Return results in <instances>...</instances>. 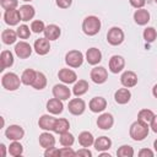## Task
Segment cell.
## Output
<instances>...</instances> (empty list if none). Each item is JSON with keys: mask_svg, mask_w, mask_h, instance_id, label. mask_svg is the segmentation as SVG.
<instances>
[{"mask_svg": "<svg viewBox=\"0 0 157 157\" xmlns=\"http://www.w3.org/2000/svg\"><path fill=\"white\" fill-rule=\"evenodd\" d=\"M60 156L63 157H67V156H76V151H74L71 147H61L60 148Z\"/></svg>", "mask_w": 157, "mask_h": 157, "instance_id": "43", "label": "cell"}, {"mask_svg": "<svg viewBox=\"0 0 157 157\" xmlns=\"http://www.w3.org/2000/svg\"><path fill=\"white\" fill-rule=\"evenodd\" d=\"M114 125V118L110 113H103L97 118V126L102 130H109Z\"/></svg>", "mask_w": 157, "mask_h": 157, "instance_id": "19", "label": "cell"}, {"mask_svg": "<svg viewBox=\"0 0 157 157\" xmlns=\"http://www.w3.org/2000/svg\"><path fill=\"white\" fill-rule=\"evenodd\" d=\"M16 32H17V36L20 39H28L31 36V28L27 25H20L17 27Z\"/></svg>", "mask_w": 157, "mask_h": 157, "instance_id": "39", "label": "cell"}, {"mask_svg": "<svg viewBox=\"0 0 157 157\" xmlns=\"http://www.w3.org/2000/svg\"><path fill=\"white\" fill-rule=\"evenodd\" d=\"M153 148H155V151L157 152V139L153 141Z\"/></svg>", "mask_w": 157, "mask_h": 157, "instance_id": "52", "label": "cell"}, {"mask_svg": "<svg viewBox=\"0 0 157 157\" xmlns=\"http://www.w3.org/2000/svg\"><path fill=\"white\" fill-rule=\"evenodd\" d=\"M88 88H90V86L86 80H78L77 82H75V85L72 87V93L76 97H81L88 91Z\"/></svg>", "mask_w": 157, "mask_h": 157, "instance_id": "29", "label": "cell"}, {"mask_svg": "<svg viewBox=\"0 0 157 157\" xmlns=\"http://www.w3.org/2000/svg\"><path fill=\"white\" fill-rule=\"evenodd\" d=\"M101 26H102L101 20L93 15L85 17V20L82 21V31L86 36H90V37L96 36L101 31Z\"/></svg>", "mask_w": 157, "mask_h": 157, "instance_id": "2", "label": "cell"}, {"mask_svg": "<svg viewBox=\"0 0 157 157\" xmlns=\"http://www.w3.org/2000/svg\"><path fill=\"white\" fill-rule=\"evenodd\" d=\"M39 145L45 150L49 147L55 146V137L49 132V131H44L39 135Z\"/></svg>", "mask_w": 157, "mask_h": 157, "instance_id": "27", "label": "cell"}, {"mask_svg": "<svg viewBox=\"0 0 157 157\" xmlns=\"http://www.w3.org/2000/svg\"><path fill=\"white\" fill-rule=\"evenodd\" d=\"M83 59H85L83 54L80 50H75L74 49V50H70V52H67L65 54V63H66V65L70 66V67H74V69L81 66L82 63H83Z\"/></svg>", "mask_w": 157, "mask_h": 157, "instance_id": "5", "label": "cell"}, {"mask_svg": "<svg viewBox=\"0 0 157 157\" xmlns=\"http://www.w3.org/2000/svg\"><path fill=\"white\" fill-rule=\"evenodd\" d=\"M76 156H85V157H92V152L88 150V147H82L81 150L76 151Z\"/></svg>", "mask_w": 157, "mask_h": 157, "instance_id": "47", "label": "cell"}, {"mask_svg": "<svg viewBox=\"0 0 157 157\" xmlns=\"http://www.w3.org/2000/svg\"><path fill=\"white\" fill-rule=\"evenodd\" d=\"M99 156H101V157H110V155H109V153H105L104 151H103V152H101V153H99Z\"/></svg>", "mask_w": 157, "mask_h": 157, "instance_id": "51", "label": "cell"}, {"mask_svg": "<svg viewBox=\"0 0 157 157\" xmlns=\"http://www.w3.org/2000/svg\"><path fill=\"white\" fill-rule=\"evenodd\" d=\"M129 2L135 9H142L146 4V0H129Z\"/></svg>", "mask_w": 157, "mask_h": 157, "instance_id": "46", "label": "cell"}, {"mask_svg": "<svg viewBox=\"0 0 157 157\" xmlns=\"http://www.w3.org/2000/svg\"><path fill=\"white\" fill-rule=\"evenodd\" d=\"M150 12L147 10H145L144 7L142 9H136V11L134 12V21L136 25L139 26H145L150 22Z\"/></svg>", "mask_w": 157, "mask_h": 157, "instance_id": "21", "label": "cell"}, {"mask_svg": "<svg viewBox=\"0 0 157 157\" xmlns=\"http://www.w3.org/2000/svg\"><path fill=\"white\" fill-rule=\"evenodd\" d=\"M139 156L140 157H153L155 156V152L150 148H141L139 151Z\"/></svg>", "mask_w": 157, "mask_h": 157, "instance_id": "45", "label": "cell"}, {"mask_svg": "<svg viewBox=\"0 0 157 157\" xmlns=\"http://www.w3.org/2000/svg\"><path fill=\"white\" fill-rule=\"evenodd\" d=\"M78 144L82 147H91L94 144V137L90 131H82L78 134Z\"/></svg>", "mask_w": 157, "mask_h": 157, "instance_id": "30", "label": "cell"}, {"mask_svg": "<svg viewBox=\"0 0 157 157\" xmlns=\"http://www.w3.org/2000/svg\"><path fill=\"white\" fill-rule=\"evenodd\" d=\"M109 71L112 74H119L120 71H123L124 66H125V59L121 55H113L109 59Z\"/></svg>", "mask_w": 157, "mask_h": 157, "instance_id": "11", "label": "cell"}, {"mask_svg": "<svg viewBox=\"0 0 157 157\" xmlns=\"http://www.w3.org/2000/svg\"><path fill=\"white\" fill-rule=\"evenodd\" d=\"M150 128H151V130H152L153 132H156V134H157V115H155V117H153L152 121L150 123Z\"/></svg>", "mask_w": 157, "mask_h": 157, "instance_id": "48", "label": "cell"}, {"mask_svg": "<svg viewBox=\"0 0 157 157\" xmlns=\"http://www.w3.org/2000/svg\"><path fill=\"white\" fill-rule=\"evenodd\" d=\"M22 1H26V2H28V1H32V0H22Z\"/></svg>", "mask_w": 157, "mask_h": 157, "instance_id": "53", "label": "cell"}, {"mask_svg": "<svg viewBox=\"0 0 157 157\" xmlns=\"http://www.w3.org/2000/svg\"><path fill=\"white\" fill-rule=\"evenodd\" d=\"M142 36H144L145 42L152 43V42H155V39L157 38V31H156L153 27H146V28L144 29Z\"/></svg>", "mask_w": 157, "mask_h": 157, "instance_id": "37", "label": "cell"}, {"mask_svg": "<svg viewBox=\"0 0 157 157\" xmlns=\"http://www.w3.org/2000/svg\"><path fill=\"white\" fill-rule=\"evenodd\" d=\"M0 5L4 10H12L18 6V0H0Z\"/></svg>", "mask_w": 157, "mask_h": 157, "instance_id": "41", "label": "cell"}, {"mask_svg": "<svg viewBox=\"0 0 157 157\" xmlns=\"http://www.w3.org/2000/svg\"><path fill=\"white\" fill-rule=\"evenodd\" d=\"M17 32L13 31V29H4L1 32V39H2V43L6 44V45H11L13 43H16L17 40Z\"/></svg>", "mask_w": 157, "mask_h": 157, "instance_id": "28", "label": "cell"}, {"mask_svg": "<svg viewBox=\"0 0 157 157\" xmlns=\"http://www.w3.org/2000/svg\"><path fill=\"white\" fill-rule=\"evenodd\" d=\"M59 141H60L61 146L71 147V146L74 145V142H75V136H74V135H72L71 132L66 131V132H63V134H60Z\"/></svg>", "mask_w": 157, "mask_h": 157, "instance_id": "36", "label": "cell"}, {"mask_svg": "<svg viewBox=\"0 0 157 157\" xmlns=\"http://www.w3.org/2000/svg\"><path fill=\"white\" fill-rule=\"evenodd\" d=\"M88 108L92 113H102L107 108V101L103 97H93L88 103Z\"/></svg>", "mask_w": 157, "mask_h": 157, "instance_id": "18", "label": "cell"}, {"mask_svg": "<svg viewBox=\"0 0 157 157\" xmlns=\"http://www.w3.org/2000/svg\"><path fill=\"white\" fill-rule=\"evenodd\" d=\"M52 92H53V96L55 98H59L61 101H66L71 96V91H70V88L65 83H58V85H55L53 87Z\"/></svg>", "mask_w": 157, "mask_h": 157, "instance_id": "13", "label": "cell"}, {"mask_svg": "<svg viewBox=\"0 0 157 157\" xmlns=\"http://www.w3.org/2000/svg\"><path fill=\"white\" fill-rule=\"evenodd\" d=\"M47 110L53 114V115H56V114H60L63 113L64 110V104H63V101L59 99V98H50L48 102H47Z\"/></svg>", "mask_w": 157, "mask_h": 157, "instance_id": "20", "label": "cell"}, {"mask_svg": "<svg viewBox=\"0 0 157 157\" xmlns=\"http://www.w3.org/2000/svg\"><path fill=\"white\" fill-rule=\"evenodd\" d=\"M36 74H37L36 70H33V69H26V70L22 72V75H21V81H22V83L26 85V86L32 85L33 81H34Z\"/></svg>", "mask_w": 157, "mask_h": 157, "instance_id": "33", "label": "cell"}, {"mask_svg": "<svg viewBox=\"0 0 157 157\" xmlns=\"http://www.w3.org/2000/svg\"><path fill=\"white\" fill-rule=\"evenodd\" d=\"M9 153L12 156V157H18L23 153V146L18 142V141H12L7 148Z\"/></svg>", "mask_w": 157, "mask_h": 157, "instance_id": "35", "label": "cell"}, {"mask_svg": "<svg viewBox=\"0 0 157 157\" xmlns=\"http://www.w3.org/2000/svg\"><path fill=\"white\" fill-rule=\"evenodd\" d=\"M137 81H139L137 75H136L134 71H131V70L124 71V72L121 74V76H120V82H121V85H123L124 87H126V88H131V87L136 86V85H137Z\"/></svg>", "mask_w": 157, "mask_h": 157, "instance_id": "10", "label": "cell"}, {"mask_svg": "<svg viewBox=\"0 0 157 157\" xmlns=\"http://www.w3.org/2000/svg\"><path fill=\"white\" fill-rule=\"evenodd\" d=\"M86 61L90 65H93V66L98 65L102 61V53H101V50L98 48H94V47L87 49V52H86Z\"/></svg>", "mask_w": 157, "mask_h": 157, "instance_id": "17", "label": "cell"}, {"mask_svg": "<svg viewBox=\"0 0 157 157\" xmlns=\"http://www.w3.org/2000/svg\"><path fill=\"white\" fill-rule=\"evenodd\" d=\"M153 1H155V2H156V4H157V0H153Z\"/></svg>", "mask_w": 157, "mask_h": 157, "instance_id": "54", "label": "cell"}, {"mask_svg": "<svg viewBox=\"0 0 157 157\" xmlns=\"http://www.w3.org/2000/svg\"><path fill=\"white\" fill-rule=\"evenodd\" d=\"M134 148L129 145H123L117 150V156L118 157H132L134 156Z\"/></svg>", "mask_w": 157, "mask_h": 157, "instance_id": "38", "label": "cell"}, {"mask_svg": "<svg viewBox=\"0 0 157 157\" xmlns=\"http://www.w3.org/2000/svg\"><path fill=\"white\" fill-rule=\"evenodd\" d=\"M148 131H150L148 124H146V123H144V121L137 119L136 121H134L130 125L129 134H130V137L134 141H142V140H145L147 137Z\"/></svg>", "mask_w": 157, "mask_h": 157, "instance_id": "1", "label": "cell"}, {"mask_svg": "<svg viewBox=\"0 0 157 157\" xmlns=\"http://www.w3.org/2000/svg\"><path fill=\"white\" fill-rule=\"evenodd\" d=\"M152 94H153V97L155 98H157V83L153 86V88H152Z\"/></svg>", "mask_w": 157, "mask_h": 157, "instance_id": "50", "label": "cell"}, {"mask_svg": "<svg viewBox=\"0 0 157 157\" xmlns=\"http://www.w3.org/2000/svg\"><path fill=\"white\" fill-rule=\"evenodd\" d=\"M5 136L7 140H11V141H20L21 139H23L25 136V130L22 126L20 125H10L6 128L5 130Z\"/></svg>", "mask_w": 157, "mask_h": 157, "instance_id": "8", "label": "cell"}, {"mask_svg": "<svg viewBox=\"0 0 157 157\" xmlns=\"http://www.w3.org/2000/svg\"><path fill=\"white\" fill-rule=\"evenodd\" d=\"M55 121H56V118H54L53 115L43 114L38 120V126H39V129H42L44 131H53Z\"/></svg>", "mask_w": 157, "mask_h": 157, "instance_id": "15", "label": "cell"}, {"mask_svg": "<svg viewBox=\"0 0 157 157\" xmlns=\"http://www.w3.org/2000/svg\"><path fill=\"white\" fill-rule=\"evenodd\" d=\"M18 11H20V15H21V20H22L23 22H27V21L32 20V18L34 17V15H36L34 7H33L32 5H28V4L20 6Z\"/></svg>", "mask_w": 157, "mask_h": 157, "instance_id": "26", "label": "cell"}, {"mask_svg": "<svg viewBox=\"0 0 157 157\" xmlns=\"http://www.w3.org/2000/svg\"><path fill=\"white\" fill-rule=\"evenodd\" d=\"M69 128H70L69 120L65 119V118H59V119H56V121H55V125H54L53 131L60 135V134H63V132L69 131Z\"/></svg>", "mask_w": 157, "mask_h": 157, "instance_id": "31", "label": "cell"}, {"mask_svg": "<svg viewBox=\"0 0 157 157\" xmlns=\"http://www.w3.org/2000/svg\"><path fill=\"white\" fill-rule=\"evenodd\" d=\"M96 151L98 152H103V151H108L112 147V140L107 136H99L97 139H94V144H93Z\"/></svg>", "mask_w": 157, "mask_h": 157, "instance_id": "23", "label": "cell"}, {"mask_svg": "<svg viewBox=\"0 0 157 157\" xmlns=\"http://www.w3.org/2000/svg\"><path fill=\"white\" fill-rule=\"evenodd\" d=\"M32 50H33L32 47L27 42H23V40L16 43V45H15V54L20 59H27V58H29L31 54H32Z\"/></svg>", "mask_w": 157, "mask_h": 157, "instance_id": "12", "label": "cell"}, {"mask_svg": "<svg viewBox=\"0 0 157 157\" xmlns=\"http://www.w3.org/2000/svg\"><path fill=\"white\" fill-rule=\"evenodd\" d=\"M67 109L72 115H81L85 113L86 110V103L82 98L77 97V98H72L69 101L67 104Z\"/></svg>", "mask_w": 157, "mask_h": 157, "instance_id": "7", "label": "cell"}, {"mask_svg": "<svg viewBox=\"0 0 157 157\" xmlns=\"http://www.w3.org/2000/svg\"><path fill=\"white\" fill-rule=\"evenodd\" d=\"M153 117H155V113H153L151 109H147V108L141 109V110L137 113V119L141 120V121H144V123H146V124H150V123L152 121Z\"/></svg>", "mask_w": 157, "mask_h": 157, "instance_id": "34", "label": "cell"}, {"mask_svg": "<svg viewBox=\"0 0 157 157\" xmlns=\"http://www.w3.org/2000/svg\"><path fill=\"white\" fill-rule=\"evenodd\" d=\"M44 37L49 40H56L60 34H61V29L59 26L56 25H48L45 26V29H44Z\"/></svg>", "mask_w": 157, "mask_h": 157, "instance_id": "24", "label": "cell"}, {"mask_svg": "<svg viewBox=\"0 0 157 157\" xmlns=\"http://www.w3.org/2000/svg\"><path fill=\"white\" fill-rule=\"evenodd\" d=\"M124 38L125 36L120 27H112L107 33V42L113 47L120 45L124 42Z\"/></svg>", "mask_w": 157, "mask_h": 157, "instance_id": "4", "label": "cell"}, {"mask_svg": "<svg viewBox=\"0 0 157 157\" xmlns=\"http://www.w3.org/2000/svg\"><path fill=\"white\" fill-rule=\"evenodd\" d=\"M31 86L34 90H39V91L43 90V88H45V86H47V76L43 72L37 71L36 77H34V81H33V83Z\"/></svg>", "mask_w": 157, "mask_h": 157, "instance_id": "32", "label": "cell"}, {"mask_svg": "<svg viewBox=\"0 0 157 157\" xmlns=\"http://www.w3.org/2000/svg\"><path fill=\"white\" fill-rule=\"evenodd\" d=\"M131 98V92L129 91V88L124 87V88H119L115 91L114 93V101L118 104H126Z\"/></svg>", "mask_w": 157, "mask_h": 157, "instance_id": "22", "label": "cell"}, {"mask_svg": "<svg viewBox=\"0 0 157 157\" xmlns=\"http://www.w3.org/2000/svg\"><path fill=\"white\" fill-rule=\"evenodd\" d=\"M33 49L38 55H45L50 50V40L47 39L45 37L36 39V42L33 44Z\"/></svg>", "mask_w": 157, "mask_h": 157, "instance_id": "14", "label": "cell"}, {"mask_svg": "<svg viewBox=\"0 0 157 157\" xmlns=\"http://www.w3.org/2000/svg\"><path fill=\"white\" fill-rule=\"evenodd\" d=\"M44 156L45 157H58V156H60V148H56L55 146L49 147V148H45Z\"/></svg>", "mask_w": 157, "mask_h": 157, "instance_id": "42", "label": "cell"}, {"mask_svg": "<svg viewBox=\"0 0 157 157\" xmlns=\"http://www.w3.org/2000/svg\"><path fill=\"white\" fill-rule=\"evenodd\" d=\"M0 150H1V157L6 156V146L4 144H0Z\"/></svg>", "mask_w": 157, "mask_h": 157, "instance_id": "49", "label": "cell"}, {"mask_svg": "<svg viewBox=\"0 0 157 157\" xmlns=\"http://www.w3.org/2000/svg\"><path fill=\"white\" fill-rule=\"evenodd\" d=\"M0 63H1L0 71H4L5 69L11 67L13 65V54L10 50H2L0 54Z\"/></svg>", "mask_w": 157, "mask_h": 157, "instance_id": "25", "label": "cell"}, {"mask_svg": "<svg viewBox=\"0 0 157 157\" xmlns=\"http://www.w3.org/2000/svg\"><path fill=\"white\" fill-rule=\"evenodd\" d=\"M56 6L60 9H69L72 4V0H55Z\"/></svg>", "mask_w": 157, "mask_h": 157, "instance_id": "44", "label": "cell"}, {"mask_svg": "<svg viewBox=\"0 0 157 157\" xmlns=\"http://www.w3.org/2000/svg\"><path fill=\"white\" fill-rule=\"evenodd\" d=\"M90 77H91V80H92L94 83L102 85V83H104V82L108 80V71H107V69L103 67V66H94V67L91 70Z\"/></svg>", "mask_w": 157, "mask_h": 157, "instance_id": "6", "label": "cell"}, {"mask_svg": "<svg viewBox=\"0 0 157 157\" xmlns=\"http://www.w3.org/2000/svg\"><path fill=\"white\" fill-rule=\"evenodd\" d=\"M45 29V25L42 20H34L31 23V31L33 33H42Z\"/></svg>", "mask_w": 157, "mask_h": 157, "instance_id": "40", "label": "cell"}, {"mask_svg": "<svg viewBox=\"0 0 157 157\" xmlns=\"http://www.w3.org/2000/svg\"><path fill=\"white\" fill-rule=\"evenodd\" d=\"M22 83L21 78L15 72H6L1 77V85L7 91H16L20 88V85Z\"/></svg>", "mask_w": 157, "mask_h": 157, "instance_id": "3", "label": "cell"}, {"mask_svg": "<svg viewBox=\"0 0 157 157\" xmlns=\"http://www.w3.org/2000/svg\"><path fill=\"white\" fill-rule=\"evenodd\" d=\"M58 77H59V80H60L63 83H65V85L74 83V82H76V80H77L76 72H75L74 70H71V69H67V67L60 69L59 72H58Z\"/></svg>", "mask_w": 157, "mask_h": 157, "instance_id": "9", "label": "cell"}, {"mask_svg": "<svg viewBox=\"0 0 157 157\" xmlns=\"http://www.w3.org/2000/svg\"><path fill=\"white\" fill-rule=\"evenodd\" d=\"M4 21L6 25L9 26H16L20 23L21 20V15H20V11L16 10V9H12V10H5V13H4Z\"/></svg>", "mask_w": 157, "mask_h": 157, "instance_id": "16", "label": "cell"}]
</instances>
